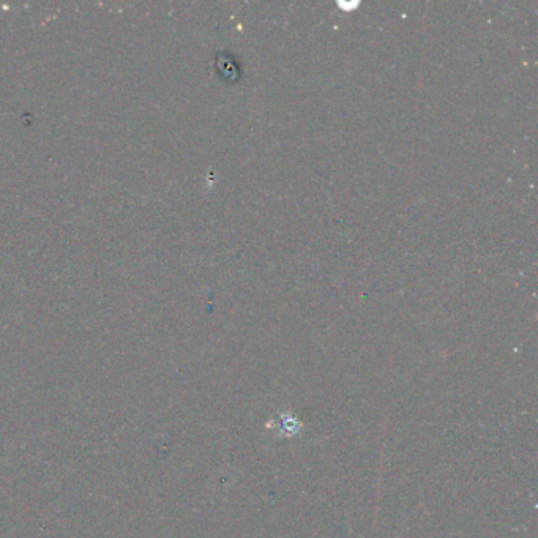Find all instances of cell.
Returning a JSON list of instances; mask_svg holds the SVG:
<instances>
[{
    "label": "cell",
    "mask_w": 538,
    "mask_h": 538,
    "mask_svg": "<svg viewBox=\"0 0 538 538\" xmlns=\"http://www.w3.org/2000/svg\"><path fill=\"white\" fill-rule=\"evenodd\" d=\"M276 428V433L281 438H292L295 434L300 433L301 421L291 414H281L278 417V421L274 425Z\"/></svg>",
    "instance_id": "1"
}]
</instances>
